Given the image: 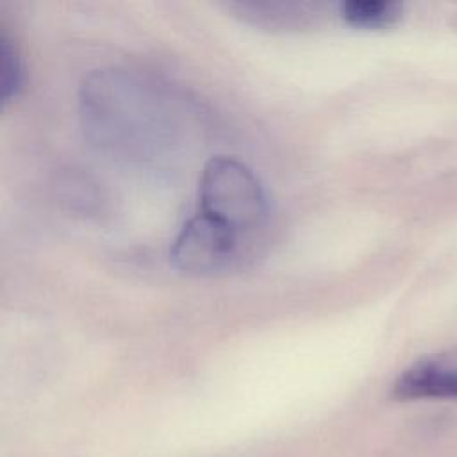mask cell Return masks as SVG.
<instances>
[{
    "label": "cell",
    "mask_w": 457,
    "mask_h": 457,
    "mask_svg": "<svg viewBox=\"0 0 457 457\" xmlns=\"http://www.w3.org/2000/svg\"><path fill=\"white\" fill-rule=\"evenodd\" d=\"M184 114L179 98L161 84L127 70H102L84 80V130L102 150L137 164H161L180 145Z\"/></svg>",
    "instance_id": "6da1fadb"
},
{
    "label": "cell",
    "mask_w": 457,
    "mask_h": 457,
    "mask_svg": "<svg viewBox=\"0 0 457 457\" xmlns=\"http://www.w3.org/2000/svg\"><path fill=\"white\" fill-rule=\"evenodd\" d=\"M198 211L257 248L270 221L268 195L257 175L232 157H212L198 182Z\"/></svg>",
    "instance_id": "7a4b0ae2"
},
{
    "label": "cell",
    "mask_w": 457,
    "mask_h": 457,
    "mask_svg": "<svg viewBox=\"0 0 457 457\" xmlns=\"http://www.w3.org/2000/svg\"><path fill=\"white\" fill-rule=\"evenodd\" d=\"M257 248L232 228L196 211L179 230L170 259L187 275H218L241 266Z\"/></svg>",
    "instance_id": "3957f363"
},
{
    "label": "cell",
    "mask_w": 457,
    "mask_h": 457,
    "mask_svg": "<svg viewBox=\"0 0 457 457\" xmlns=\"http://www.w3.org/2000/svg\"><path fill=\"white\" fill-rule=\"evenodd\" d=\"M391 395L396 400H457V362L418 361L396 377Z\"/></svg>",
    "instance_id": "277c9868"
},
{
    "label": "cell",
    "mask_w": 457,
    "mask_h": 457,
    "mask_svg": "<svg viewBox=\"0 0 457 457\" xmlns=\"http://www.w3.org/2000/svg\"><path fill=\"white\" fill-rule=\"evenodd\" d=\"M232 7L243 20L271 29L303 27L318 16V7L312 4H236Z\"/></svg>",
    "instance_id": "5b68a950"
},
{
    "label": "cell",
    "mask_w": 457,
    "mask_h": 457,
    "mask_svg": "<svg viewBox=\"0 0 457 457\" xmlns=\"http://www.w3.org/2000/svg\"><path fill=\"white\" fill-rule=\"evenodd\" d=\"M341 18L357 29H386L396 23L402 5L391 0H348L339 5Z\"/></svg>",
    "instance_id": "8992f818"
},
{
    "label": "cell",
    "mask_w": 457,
    "mask_h": 457,
    "mask_svg": "<svg viewBox=\"0 0 457 457\" xmlns=\"http://www.w3.org/2000/svg\"><path fill=\"white\" fill-rule=\"evenodd\" d=\"M0 59H2V77H0V87H2V100L9 102L11 96L16 95L21 84V68L20 59L16 52L11 48L9 41H2L0 46Z\"/></svg>",
    "instance_id": "52a82bcc"
}]
</instances>
